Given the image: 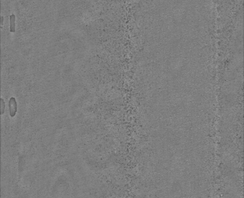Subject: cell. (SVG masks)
I'll list each match as a JSON object with an SVG mask.
<instances>
[{"label": "cell", "instance_id": "obj_1", "mask_svg": "<svg viewBox=\"0 0 244 198\" xmlns=\"http://www.w3.org/2000/svg\"><path fill=\"white\" fill-rule=\"evenodd\" d=\"M8 105L9 115L11 117H14L17 112V102L15 97L12 96L10 98L9 100Z\"/></svg>", "mask_w": 244, "mask_h": 198}, {"label": "cell", "instance_id": "obj_2", "mask_svg": "<svg viewBox=\"0 0 244 198\" xmlns=\"http://www.w3.org/2000/svg\"><path fill=\"white\" fill-rule=\"evenodd\" d=\"M10 31L11 32H15V19L16 16L15 14L12 13L10 15Z\"/></svg>", "mask_w": 244, "mask_h": 198}, {"label": "cell", "instance_id": "obj_3", "mask_svg": "<svg viewBox=\"0 0 244 198\" xmlns=\"http://www.w3.org/2000/svg\"><path fill=\"white\" fill-rule=\"evenodd\" d=\"M5 110V102L4 99L1 98V114H3Z\"/></svg>", "mask_w": 244, "mask_h": 198}, {"label": "cell", "instance_id": "obj_4", "mask_svg": "<svg viewBox=\"0 0 244 198\" xmlns=\"http://www.w3.org/2000/svg\"><path fill=\"white\" fill-rule=\"evenodd\" d=\"M3 20H4V17H3V16H1V25H2V23H3Z\"/></svg>", "mask_w": 244, "mask_h": 198}]
</instances>
